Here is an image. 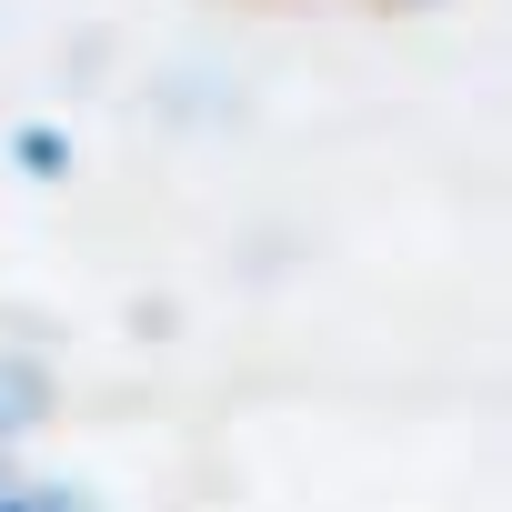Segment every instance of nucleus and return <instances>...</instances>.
I'll use <instances>...</instances> for the list:
<instances>
[{"mask_svg":"<svg viewBox=\"0 0 512 512\" xmlns=\"http://www.w3.org/2000/svg\"><path fill=\"white\" fill-rule=\"evenodd\" d=\"M402 11H412V0H402Z\"/></svg>","mask_w":512,"mask_h":512,"instance_id":"4","label":"nucleus"},{"mask_svg":"<svg viewBox=\"0 0 512 512\" xmlns=\"http://www.w3.org/2000/svg\"><path fill=\"white\" fill-rule=\"evenodd\" d=\"M31 392H41V382H31L21 362H0V432H21V422H31Z\"/></svg>","mask_w":512,"mask_h":512,"instance_id":"1","label":"nucleus"},{"mask_svg":"<svg viewBox=\"0 0 512 512\" xmlns=\"http://www.w3.org/2000/svg\"><path fill=\"white\" fill-rule=\"evenodd\" d=\"M11 151H21V171H61V161H71V141H61V131H21Z\"/></svg>","mask_w":512,"mask_h":512,"instance_id":"2","label":"nucleus"},{"mask_svg":"<svg viewBox=\"0 0 512 512\" xmlns=\"http://www.w3.org/2000/svg\"><path fill=\"white\" fill-rule=\"evenodd\" d=\"M0 512H31V502H0Z\"/></svg>","mask_w":512,"mask_h":512,"instance_id":"3","label":"nucleus"}]
</instances>
